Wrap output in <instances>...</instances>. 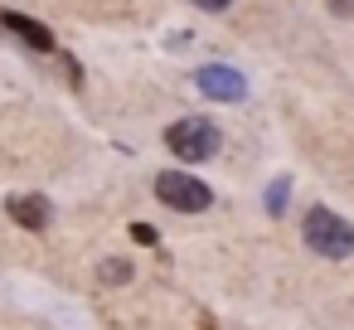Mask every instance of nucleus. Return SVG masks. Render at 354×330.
<instances>
[{
    "mask_svg": "<svg viewBox=\"0 0 354 330\" xmlns=\"http://www.w3.org/2000/svg\"><path fill=\"white\" fill-rule=\"evenodd\" d=\"M301 233H306V248L320 253V257H330V262H339V257L354 253V223L339 219V214H330V209H306V228Z\"/></svg>",
    "mask_w": 354,
    "mask_h": 330,
    "instance_id": "obj_1",
    "label": "nucleus"
},
{
    "mask_svg": "<svg viewBox=\"0 0 354 330\" xmlns=\"http://www.w3.org/2000/svg\"><path fill=\"white\" fill-rule=\"evenodd\" d=\"M165 146H170V156H180V161L199 165V161H214V156H218L223 136H218V127H214V122H204V117H185V122L165 127Z\"/></svg>",
    "mask_w": 354,
    "mask_h": 330,
    "instance_id": "obj_2",
    "label": "nucleus"
},
{
    "mask_svg": "<svg viewBox=\"0 0 354 330\" xmlns=\"http://www.w3.org/2000/svg\"><path fill=\"white\" fill-rule=\"evenodd\" d=\"M156 194H160V204L175 209V214H204V209L214 204V190H209L204 180L185 175V170H160V175H156Z\"/></svg>",
    "mask_w": 354,
    "mask_h": 330,
    "instance_id": "obj_3",
    "label": "nucleus"
},
{
    "mask_svg": "<svg viewBox=\"0 0 354 330\" xmlns=\"http://www.w3.org/2000/svg\"><path fill=\"white\" fill-rule=\"evenodd\" d=\"M194 88H199L209 102H238V98L248 93L243 73H238V68H228V64H204V68L194 73Z\"/></svg>",
    "mask_w": 354,
    "mask_h": 330,
    "instance_id": "obj_4",
    "label": "nucleus"
},
{
    "mask_svg": "<svg viewBox=\"0 0 354 330\" xmlns=\"http://www.w3.org/2000/svg\"><path fill=\"white\" fill-rule=\"evenodd\" d=\"M6 214H10L20 228H30V233H44V228L54 223V204H49L44 194H10V199H6Z\"/></svg>",
    "mask_w": 354,
    "mask_h": 330,
    "instance_id": "obj_5",
    "label": "nucleus"
},
{
    "mask_svg": "<svg viewBox=\"0 0 354 330\" xmlns=\"http://www.w3.org/2000/svg\"><path fill=\"white\" fill-rule=\"evenodd\" d=\"M0 25H6L10 35H20L30 49H39V54H49L54 49V35H49V25H39V20H30V15H20V10H10V15H0Z\"/></svg>",
    "mask_w": 354,
    "mask_h": 330,
    "instance_id": "obj_6",
    "label": "nucleus"
},
{
    "mask_svg": "<svg viewBox=\"0 0 354 330\" xmlns=\"http://www.w3.org/2000/svg\"><path fill=\"white\" fill-rule=\"evenodd\" d=\"M127 277H131V262H122V257L102 262V282H127Z\"/></svg>",
    "mask_w": 354,
    "mask_h": 330,
    "instance_id": "obj_7",
    "label": "nucleus"
},
{
    "mask_svg": "<svg viewBox=\"0 0 354 330\" xmlns=\"http://www.w3.org/2000/svg\"><path fill=\"white\" fill-rule=\"evenodd\" d=\"M267 209H272V214H281V209H286V180H277V185H272V194H267Z\"/></svg>",
    "mask_w": 354,
    "mask_h": 330,
    "instance_id": "obj_8",
    "label": "nucleus"
},
{
    "mask_svg": "<svg viewBox=\"0 0 354 330\" xmlns=\"http://www.w3.org/2000/svg\"><path fill=\"white\" fill-rule=\"evenodd\" d=\"M131 238H136V243H146V248H151V243H156V228H151V223H131Z\"/></svg>",
    "mask_w": 354,
    "mask_h": 330,
    "instance_id": "obj_9",
    "label": "nucleus"
},
{
    "mask_svg": "<svg viewBox=\"0 0 354 330\" xmlns=\"http://www.w3.org/2000/svg\"><path fill=\"white\" fill-rule=\"evenodd\" d=\"M194 6H199V10H228L233 0H194Z\"/></svg>",
    "mask_w": 354,
    "mask_h": 330,
    "instance_id": "obj_10",
    "label": "nucleus"
},
{
    "mask_svg": "<svg viewBox=\"0 0 354 330\" xmlns=\"http://www.w3.org/2000/svg\"><path fill=\"white\" fill-rule=\"evenodd\" d=\"M330 10L335 15H354V0H330Z\"/></svg>",
    "mask_w": 354,
    "mask_h": 330,
    "instance_id": "obj_11",
    "label": "nucleus"
}]
</instances>
